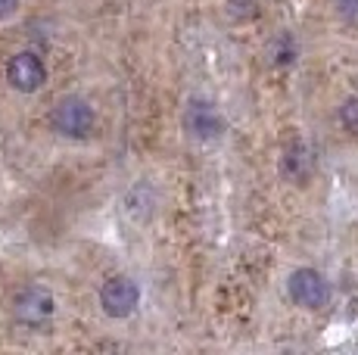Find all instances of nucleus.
I'll return each instance as SVG.
<instances>
[{"mask_svg":"<svg viewBox=\"0 0 358 355\" xmlns=\"http://www.w3.org/2000/svg\"><path fill=\"white\" fill-rule=\"evenodd\" d=\"M340 122L346 125V131L358 134V97H352V100H346V103H343V109H340Z\"/></svg>","mask_w":358,"mask_h":355,"instance_id":"6e6552de","label":"nucleus"},{"mask_svg":"<svg viewBox=\"0 0 358 355\" xmlns=\"http://www.w3.org/2000/svg\"><path fill=\"white\" fill-rule=\"evenodd\" d=\"M184 125H187V131L194 134L196 140H215L218 134L224 131V122H222V115H218V109L212 103H206V100H194V103L187 106Z\"/></svg>","mask_w":358,"mask_h":355,"instance_id":"423d86ee","label":"nucleus"},{"mask_svg":"<svg viewBox=\"0 0 358 355\" xmlns=\"http://www.w3.org/2000/svg\"><path fill=\"white\" fill-rule=\"evenodd\" d=\"M53 312H57V299H53V293L47 290V287L31 284V287H22V290L13 296V315L25 327L47 324V321L53 318Z\"/></svg>","mask_w":358,"mask_h":355,"instance_id":"f03ea898","label":"nucleus"},{"mask_svg":"<svg viewBox=\"0 0 358 355\" xmlns=\"http://www.w3.org/2000/svg\"><path fill=\"white\" fill-rule=\"evenodd\" d=\"M336 3H340V16L349 25H358V0H336Z\"/></svg>","mask_w":358,"mask_h":355,"instance_id":"1a4fd4ad","label":"nucleus"},{"mask_svg":"<svg viewBox=\"0 0 358 355\" xmlns=\"http://www.w3.org/2000/svg\"><path fill=\"white\" fill-rule=\"evenodd\" d=\"M287 293L299 309L308 312H318L330 303V284L315 268H296L287 281Z\"/></svg>","mask_w":358,"mask_h":355,"instance_id":"7ed1b4c3","label":"nucleus"},{"mask_svg":"<svg viewBox=\"0 0 358 355\" xmlns=\"http://www.w3.org/2000/svg\"><path fill=\"white\" fill-rule=\"evenodd\" d=\"M315 172V153H312V147L308 143H302V140H296L287 147V153H284V159H280V175L287 178V181H293V184H306L308 178H312Z\"/></svg>","mask_w":358,"mask_h":355,"instance_id":"0eeeda50","label":"nucleus"},{"mask_svg":"<svg viewBox=\"0 0 358 355\" xmlns=\"http://www.w3.org/2000/svg\"><path fill=\"white\" fill-rule=\"evenodd\" d=\"M137 303H141V290L128 277H109L100 287V305L109 318H128L134 315Z\"/></svg>","mask_w":358,"mask_h":355,"instance_id":"39448f33","label":"nucleus"},{"mask_svg":"<svg viewBox=\"0 0 358 355\" xmlns=\"http://www.w3.org/2000/svg\"><path fill=\"white\" fill-rule=\"evenodd\" d=\"M50 125H53V131L81 140L94 131V109L81 97H63L57 106H53Z\"/></svg>","mask_w":358,"mask_h":355,"instance_id":"f257e3e1","label":"nucleus"},{"mask_svg":"<svg viewBox=\"0 0 358 355\" xmlns=\"http://www.w3.org/2000/svg\"><path fill=\"white\" fill-rule=\"evenodd\" d=\"M19 13V0H0V22L3 19H13Z\"/></svg>","mask_w":358,"mask_h":355,"instance_id":"9d476101","label":"nucleus"},{"mask_svg":"<svg viewBox=\"0 0 358 355\" xmlns=\"http://www.w3.org/2000/svg\"><path fill=\"white\" fill-rule=\"evenodd\" d=\"M6 81H10L13 87H16L19 94H34L44 87L47 81V66L44 59L38 57V53L31 50H22L16 53V57L6 63Z\"/></svg>","mask_w":358,"mask_h":355,"instance_id":"20e7f679","label":"nucleus"}]
</instances>
